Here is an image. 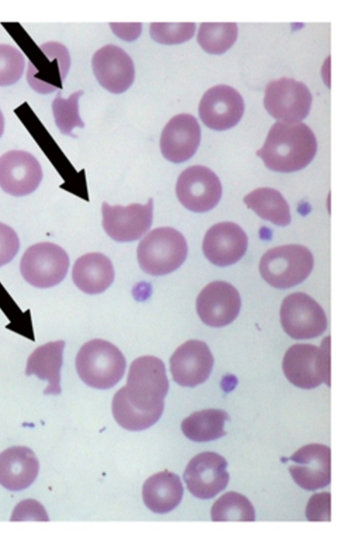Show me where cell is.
Instances as JSON below:
<instances>
[{"instance_id":"obj_32","label":"cell","mask_w":351,"mask_h":549,"mask_svg":"<svg viewBox=\"0 0 351 549\" xmlns=\"http://www.w3.org/2000/svg\"><path fill=\"white\" fill-rule=\"evenodd\" d=\"M195 29L193 23H153L150 25V35L158 42L172 44L188 40Z\"/></svg>"},{"instance_id":"obj_20","label":"cell","mask_w":351,"mask_h":549,"mask_svg":"<svg viewBox=\"0 0 351 549\" xmlns=\"http://www.w3.org/2000/svg\"><path fill=\"white\" fill-rule=\"evenodd\" d=\"M247 246V238L243 230L234 222H224L208 229L202 249L211 263L226 266L238 261L245 254Z\"/></svg>"},{"instance_id":"obj_13","label":"cell","mask_w":351,"mask_h":549,"mask_svg":"<svg viewBox=\"0 0 351 549\" xmlns=\"http://www.w3.org/2000/svg\"><path fill=\"white\" fill-rule=\"evenodd\" d=\"M244 112L241 95L232 87L221 84L208 89L199 105V115L209 128L225 130L236 125Z\"/></svg>"},{"instance_id":"obj_30","label":"cell","mask_w":351,"mask_h":549,"mask_svg":"<svg viewBox=\"0 0 351 549\" xmlns=\"http://www.w3.org/2000/svg\"><path fill=\"white\" fill-rule=\"evenodd\" d=\"M82 94V90H78L66 99L62 98L59 92L53 101L52 109L55 121L64 134L74 136L72 133L73 129L84 126L80 116L78 108V100Z\"/></svg>"},{"instance_id":"obj_5","label":"cell","mask_w":351,"mask_h":549,"mask_svg":"<svg viewBox=\"0 0 351 549\" xmlns=\"http://www.w3.org/2000/svg\"><path fill=\"white\" fill-rule=\"evenodd\" d=\"M313 257L311 251L298 244L276 247L262 257L259 270L262 277L279 289L300 283L311 272Z\"/></svg>"},{"instance_id":"obj_34","label":"cell","mask_w":351,"mask_h":549,"mask_svg":"<svg viewBox=\"0 0 351 549\" xmlns=\"http://www.w3.org/2000/svg\"><path fill=\"white\" fill-rule=\"evenodd\" d=\"M19 246V240L14 229L0 222V267L14 257Z\"/></svg>"},{"instance_id":"obj_27","label":"cell","mask_w":351,"mask_h":549,"mask_svg":"<svg viewBox=\"0 0 351 549\" xmlns=\"http://www.w3.org/2000/svg\"><path fill=\"white\" fill-rule=\"evenodd\" d=\"M245 204L261 218L278 226L290 223L289 206L282 194L269 188H258L246 195Z\"/></svg>"},{"instance_id":"obj_19","label":"cell","mask_w":351,"mask_h":549,"mask_svg":"<svg viewBox=\"0 0 351 549\" xmlns=\"http://www.w3.org/2000/svg\"><path fill=\"white\" fill-rule=\"evenodd\" d=\"M201 130L197 119L189 114L173 117L162 130L160 145L163 156L180 163L191 158L200 142Z\"/></svg>"},{"instance_id":"obj_21","label":"cell","mask_w":351,"mask_h":549,"mask_svg":"<svg viewBox=\"0 0 351 549\" xmlns=\"http://www.w3.org/2000/svg\"><path fill=\"white\" fill-rule=\"evenodd\" d=\"M39 464L34 452L25 446H13L0 453V484L11 491L28 487L36 479Z\"/></svg>"},{"instance_id":"obj_28","label":"cell","mask_w":351,"mask_h":549,"mask_svg":"<svg viewBox=\"0 0 351 549\" xmlns=\"http://www.w3.org/2000/svg\"><path fill=\"white\" fill-rule=\"evenodd\" d=\"M235 23H203L197 34V41L208 53L221 54L232 46L237 38Z\"/></svg>"},{"instance_id":"obj_31","label":"cell","mask_w":351,"mask_h":549,"mask_svg":"<svg viewBox=\"0 0 351 549\" xmlns=\"http://www.w3.org/2000/svg\"><path fill=\"white\" fill-rule=\"evenodd\" d=\"M25 63L19 50L11 45L0 44V86L16 83L23 73Z\"/></svg>"},{"instance_id":"obj_22","label":"cell","mask_w":351,"mask_h":549,"mask_svg":"<svg viewBox=\"0 0 351 549\" xmlns=\"http://www.w3.org/2000/svg\"><path fill=\"white\" fill-rule=\"evenodd\" d=\"M72 278L83 292L96 294L103 292L112 284L114 272L109 258L101 253H92L76 260Z\"/></svg>"},{"instance_id":"obj_8","label":"cell","mask_w":351,"mask_h":549,"mask_svg":"<svg viewBox=\"0 0 351 549\" xmlns=\"http://www.w3.org/2000/svg\"><path fill=\"white\" fill-rule=\"evenodd\" d=\"M311 103L312 96L307 86L292 78L271 81L265 88V107L281 122H300L308 114Z\"/></svg>"},{"instance_id":"obj_1","label":"cell","mask_w":351,"mask_h":549,"mask_svg":"<svg viewBox=\"0 0 351 549\" xmlns=\"http://www.w3.org/2000/svg\"><path fill=\"white\" fill-rule=\"evenodd\" d=\"M169 381L161 359L143 356L130 365L126 385L114 394L112 411L117 422L129 431H142L154 424L164 409Z\"/></svg>"},{"instance_id":"obj_26","label":"cell","mask_w":351,"mask_h":549,"mask_svg":"<svg viewBox=\"0 0 351 549\" xmlns=\"http://www.w3.org/2000/svg\"><path fill=\"white\" fill-rule=\"evenodd\" d=\"M229 420L228 413L221 409H208L194 412L185 418L181 429L189 439L204 442L224 436V424Z\"/></svg>"},{"instance_id":"obj_24","label":"cell","mask_w":351,"mask_h":549,"mask_svg":"<svg viewBox=\"0 0 351 549\" xmlns=\"http://www.w3.org/2000/svg\"><path fill=\"white\" fill-rule=\"evenodd\" d=\"M183 486L180 477L167 470L149 477L143 484L142 495L146 507L156 513H166L181 502Z\"/></svg>"},{"instance_id":"obj_3","label":"cell","mask_w":351,"mask_h":549,"mask_svg":"<svg viewBox=\"0 0 351 549\" xmlns=\"http://www.w3.org/2000/svg\"><path fill=\"white\" fill-rule=\"evenodd\" d=\"M80 379L88 386L106 390L122 378L126 368L125 359L112 343L94 339L85 343L75 359Z\"/></svg>"},{"instance_id":"obj_33","label":"cell","mask_w":351,"mask_h":549,"mask_svg":"<svg viewBox=\"0 0 351 549\" xmlns=\"http://www.w3.org/2000/svg\"><path fill=\"white\" fill-rule=\"evenodd\" d=\"M306 516L309 521L330 520V494L328 492L316 493L310 498Z\"/></svg>"},{"instance_id":"obj_29","label":"cell","mask_w":351,"mask_h":549,"mask_svg":"<svg viewBox=\"0 0 351 549\" xmlns=\"http://www.w3.org/2000/svg\"><path fill=\"white\" fill-rule=\"evenodd\" d=\"M211 518L215 522H253L256 518L254 507L244 496L230 491L222 495L211 509Z\"/></svg>"},{"instance_id":"obj_25","label":"cell","mask_w":351,"mask_h":549,"mask_svg":"<svg viewBox=\"0 0 351 549\" xmlns=\"http://www.w3.org/2000/svg\"><path fill=\"white\" fill-rule=\"evenodd\" d=\"M64 345L63 340L48 342L38 347L27 359L26 374H34L47 381L48 385L44 392L45 394H59L61 392L60 370Z\"/></svg>"},{"instance_id":"obj_14","label":"cell","mask_w":351,"mask_h":549,"mask_svg":"<svg viewBox=\"0 0 351 549\" xmlns=\"http://www.w3.org/2000/svg\"><path fill=\"white\" fill-rule=\"evenodd\" d=\"M43 178L41 166L29 153L13 150L0 157V187L16 196L33 192Z\"/></svg>"},{"instance_id":"obj_4","label":"cell","mask_w":351,"mask_h":549,"mask_svg":"<svg viewBox=\"0 0 351 549\" xmlns=\"http://www.w3.org/2000/svg\"><path fill=\"white\" fill-rule=\"evenodd\" d=\"M188 253L182 234L171 227L150 231L137 248L139 266L146 273L160 276L172 272L185 261Z\"/></svg>"},{"instance_id":"obj_35","label":"cell","mask_w":351,"mask_h":549,"mask_svg":"<svg viewBox=\"0 0 351 549\" xmlns=\"http://www.w3.org/2000/svg\"><path fill=\"white\" fill-rule=\"evenodd\" d=\"M110 26L114 33L126 40H132L137 38L141 33V24H116L111 23Z\"/></svg>"},{"instance_id":"obj_11","label":"cell","mask_w":351,"mask_h":549,"mask_svg":"<svg viewBox=\"0 0 351 549\" xmlns=\"http://www.w3.org/2000/svg\"><path fill=\"white\" fill-rule=\"evenodd\" d=\"M227 466L226 460L216 452L198 454L191 459L183 474L187 489L198 498H213L228 483Z\"/></svg>"},{"instance_id":"obj_7","label":"cell","mask_w":351,"mask_h":549,"mask_svg":"<svg viewBox=\"0 0 351 549\" xmlns=\"http://www.w3.org/2000/svg\"><path fill=\"white\" fill-rule=\"evenodd\" d=\"M69 266L66 251L51 242H40L28 248L20 264L21 272L32 285L47 288L60 283Z\"/></svg>"},{"instance_id":"obj_15","label":"cell","mask_w":351,"mask_h":549,"mask_svg":"<svg viewBox=\"0 0 351 549\" xmlns=\"http://www.w3.org/2000/svg\"><path fill=\"white\" fill-rule=\"evenodd\" d=\"M169 363L173 381L181 386L193 387L208 378L214 359L205 342L191 340L176 350Z\"/></svg>"},{"instance_id":"obj_17","label":"cell","mask_w":351,"mask_h":549,"mask_svg":"<svg viewBox=\"0 0 351 549\" xmlns=\"http://www.w3.org/2000/svg\"><path fill=\"white\" fill-rule=\"evenodd\" d=\"M241 298L230 283L214 281L207 285L196 301L197 312L204 323L220 327L232 322L238 316Z\"/></svg>"},{"instance_id":"obj_23","label":"cell","mask_w":351,"mask_h":549,"mask_svg":"<svg viewBox=\"0 0 351 549\" xmlns=\"http://www.w3.org/2000/svg\"><path fill=\"white\" fill-rule=\"evenodd\" d=\"M47 62L40 60L35 68L29 66V73L34 75L39 74L36 78L29 81L32 88L38 92H49L61 87L62 81L66 75L70 66V58L66 48L58 42H50L40 47ZM32 75V76H34ZM31 77V76H28Z\"/></svg>"},{"instance_id":"obj_2","label":"cell","mask_w":351,"mask_h":549,"mask_svg":"<svg viewBox=\"0 0 351 549\" xmlns=\"http://www.w3.org/2000/svg\"><path fill=\"white\" fill-rule=\"evenodd\" d=\"M317 140L306 124L278 121L256 155L274 171L290 173L306 167L317 152Z\"/></svg>"},{"instance_id":"obj_18","label":"cell","mask_w":351,"mask_h":549,"mask_svg":"<svg viewBox=\"0 0 351 549\" xmlns=\"http://www.w3.org/2000/svg\"><path fill=\"white\" fill-rule=\"evenodd\" d=\"M92 66L99 83L112 93L124 92L133 82V62L119 47L108 44L99 49L93 57Z\"/></svg>"},{"instance_id":"obj_6","label":"cell","mask_w":351,"mask_h":549,"mask_svg":"<svg viewBox=\"0 0 351 549\" xmlns=\"http://www.w3.org/2000/svg\"><path fill=\"white\" fill-rule=\"evenodd\" d=\"M287 379L294 385L312 389L322 383H330V341L321 346L296 344L287 351L282 361Z\"/></svg>"},{"instance_id":"obj_12","label":"cell","mask_w":351,"mask_h":549,"mask_svg":"<svg viewBox=\"0 0 351 549\" xmlns=\"http://www.w3.org/2000/svg\"><path fill=\"white\" fill-rule=\"evenodd\" d=\"M103 227L106 233L118 242L139 239L151 227L153 199L145 205L131 204L126 207L102 205Z\"/></svg>"},{"instance_id":"obj_9","label":"cell","mask_w":351,"mask_h":549,"mask_svg":"<svg viewBox=\"0 0 351 549\" xmlns=\"http://www.w3.org/2000/svg\"><path fill=\"white\" fill-rule=\"evenodd\" d=\"M280 320L285 331L298 340L317 337L327 327L326 316L322 307L302 292L291 294L284 299Z\"/></svg>"},{"instance_id":"obj_10","label":"cell","mask_w":351,"mask_h":549,"mask_svg":"<svg viewBox=\"0 0 351 549\" xmlns=\"http://www.w3.org/2000/svg\"><path fill=\"white\" fill-rule=\"evenodd\" d=\"M176 190L180 202L195 212L213 209L222 194L217 176L203 166H193L184 170L178 179Z\"/></svg>"},{"instance_id":"obj_16","label":"cell","mask_w":351,"mask_h":549,"mask_svg":"<svg viewBox=\"0 0 351 549\" xmlns=\"http://www.w3.org/2000/svg\"><path fill=\"white\" fill-rule=\"evenodd\" d=\"M291 462L289 471L302 488L312 491L330 483V449L326 446L311 444L298 450L286 459Z\"/></svg>"},{"instance_id":"obj_36","label":"cell","mask_w":351,"mask_h":549,"mask_svg":"<svg viewBox=\"0 0 351 549\" xmlns=\"http://www.w3.org/2000/svg\"><path fill=\"white\" fill-rule=\"evenodd\" d=\"M4 129V118L1 111L0 110V137L2 136Z\"/></svg>"}]
</instances>
